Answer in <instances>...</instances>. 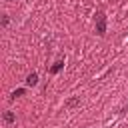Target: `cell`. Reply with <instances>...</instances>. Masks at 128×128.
Instances as JSON below:
<instances>
[{
  "label": "cell",
  "mask_w": 128,
  "mask_h": 128,
  "mask_svg": "<svg viewBox=\"0 0 128 128\" xmlns=\"http://www.w3.org/2000/svg\"><path fill=\"white\" fill-rule=\"evenodd\" d=\"M78 102H80V98H76V96H74V98H70V100L66 102V108H72V106H76Z\"/></svg>",
  "instance_id": "obj_6"
},
{
  "label": "cell",
  "mask_w": 128,
  "mask_h": 128,
  "mask_svg": "<svg viewBox=\"0 0 128 128\" xmlns=\"http://www.w3.org/2000/svg\"><path fill=\"white\" fill-rule=\"evenodd\" d=\"M24 92H26L24 88H18V90H14V92L10 94V98H12V100H14V98H20V96H24Z\"/></svg>",
  "instance_id": "obj_5"
},
{
  "label": "cell",
  "mask_w": 128,
  "mask_h": 128,
  "mask_svg": "<svg viewBox=\"0 0 128 128\" xmlns=\"http://www.w3.org/2000/svg\"><path fill=\"white\" fill-rule=\"evenodd\" d=\"M10 2H12V0H10Z\"/></svg>",
  "instance_id": "obj_8"
},
{
  "label": "cell",
  "mask_w": 128,
  "mask_h": 128,
  "mask_svg": "<svg viewBox=\"0 0 128 128\" xmlns=\"http://www.w3.org/2000/svg\"><path fill=\"white\" fill-rule=\"evenodd\" d=\"M96 32H98V36L106 34V16H104V12L96 14Z\"/></svg>",
  "instance_id": "obj_1"
},
{
  "label": "cell",
  "mask_w": 128,
  "mask_h": 128,
  "mask_svg": "<svg viewBox=\"0 0 128 128\" xmlns=\"http://www.w3.org/2000/svg\"><path fill=\"white\" fill-rule=\"evenodd\" d=\"M62 68H64V62H62V60H58V62H54V66L50 68V72H52V74H58Z\"/></svg>",
  "instance_id": "obj_3"
},
{
  "label": "cell",
  "mask_w": 128,
  "mask_h": 128,
  "mask_svg": "<svg viewBox=\"0 0 128 128\" xmlns=\"http://www.w3.org/2000/svg\"><path fill=\"white\" fill-rule=\"evenodd\" d=\"M2 26H8V14H2Z\"/></svg>",
  "instance_id": "obj_7"
},
{
  "label": "cell",
  "mask_w": 128,
  "mask_h": 128,
  "mask_svg": "<svg viewBox=\"0 0 128 128\" xmlns=\"http://www.w3.org/2000/svg\"><path fill=\"white\" fill-rule=\"evenodd\" d=\"M14 120H16V118H14V112H10V110L4 112V122H6V124H12Z\"/></svg>",
  "instance_id": "obj_4"
},
{
  "label": "cell",
  "mask_w": 128,
  "mask_h": 128,
  "mask_svg": "<svg viewBox=\"0 0 128 128\" xmlns=\"http://www.w3.org/2000/svg\"><path fill=\"white\" fill-rule=\"evenodd\" d=\"M26 84H28V86H36V84H38V74H36V72H30V74L26 76Z\"/></svg>",
  "instance_id": "obj_2"
}]
</instances>
